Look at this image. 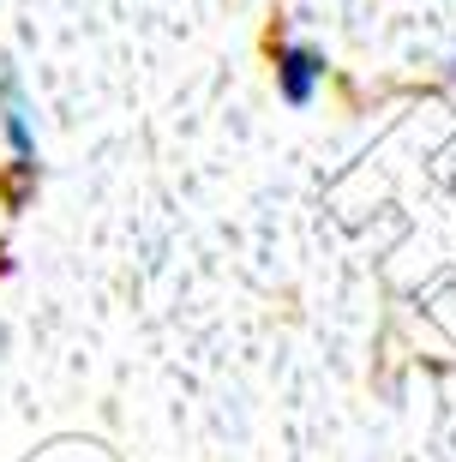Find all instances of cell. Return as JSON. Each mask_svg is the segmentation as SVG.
Listing matches in <instances>:
<instances>
[{
	"mask_svg": "<svg viewBox=\"0 0 456 462\" xmlns=\"http://www.w3.org/2000/svg\"><path fill=\"white\" fill-rule=\"evenodd\" d=\"M0 133H6V151H13L18 169H36V120H31V103H24V85H18L13 67L0 72Z\"/></svg>",
	"mask_w": 456,
	"mask_h": 462,
	"instance_id": "obj_2",
	"label": "cell"
},
{
	"mask_svg": "<svg viewBox=\"0 0 456 462\" xmlns=\"http://www.w3.org/2000/svg\"><path fill=\"white\" fill-rule=\"evenodd\" d=\"M271 60H276V97H283L288 108H306L319 97L324 72H330L324 49H312V42H276Z\"/></svg>",
	"mask_w": 456,
	"mask_h": 462,
	"instance_id": "obj_1",
	"label": "cell"
}]
</instances>
